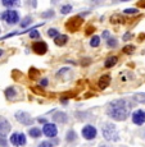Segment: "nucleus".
<instances>
[{
    "mask_svg": "<svg viewBox=\"0 0 145 147\" xmlns=\"http://www.w3.org/2000/svg\"><path fill=\"white\" fill-rule=\"evenodd\" d=\"M28 36H30V38H32V40H39L40 38V33L37 30H35V28H32V30L28 32Z\"/></svg>",
    "mask_w": 145,
    "mask_h": 147,
    "instance_id": "27",
    "label": "nucleus"
},
{
    "mask_svg": "<svg viewBox=\"0 0 145 147\" xmlns=\"http://www.w3.org/2000/svg\"><path fill=\"white\" fill-rule=\"evenodd\" d=\"M16 119L18 120L21 124H23V125H31V124L33 123L32 117H31L28 113L22 111V110H19V111L16 113Z\"/></svg>",
    "mask_w": 145,
    "mask_h": 147,
    "instance_id": "7",
    "label": "nucleus"
},
{
    "mask_svg": "<svg viewBox=\"0 0 145 147\" xmlns=\"http://www.w3.org/2000/svg\"><path fill=\"white\" fill-rule=\"evenodd\" d=\"M100 45V37L99 36H93L90 38V46L91 47H98Z\"/></svg>",
    "mask_w": 145,
    "mask_h": 147,
    "instance_id": "24",
    "label": "nucleus"
},
{
    "mask_svg": "<svg viewBox=\"0 0 145 147\" xmlns=\"http://www.w3.org/2000/svg\"><path fill=\"white\" fill-rule=\"evenodd\" d=\"M55 145H58V140H54V142H52V141H44L37 147H54Z\"/></svg>",
    "mask_w": 145,
    "mask_h": 147,
    "instance_id": "25",
    "label": "nucleus"
},
{
    "mask_svg": "<svg viewBox=\"0 0 145 147\" xmlns=\"http://www.w3.org/2000/svg\"><path fill=\"white\" fill-rule=\"evenodd\" d=\"M91 31L94 32V31H95V27H89V30L86 31V35H90V32H91Z\"/></svg>",
    "mask_w": 145,
    "mask_h": 147,
    "instance_id": "36",
    "label": "nucleus"
},
{
    "mask_svg": "<svg viewBox=\"0 0 145 147\" xmlns=\"http://www.w3.org/2000/svg\"><path fill=\"white\" fill-rule=\"evenodd\" d=\"M99 147H109V146H108V145H106V143H101V145L99 146Z\"/></svg>",
    "mask_w": 145,
    "mask_h": 147,
    "instance_id": "39",
    "label": "nucleus"
},
{
    "mask_svg": "<svg viewBox=\"0 0 145 147\" xmlns=\"http://www.w3.org/2000/svg\"><path fill=\"white\" fill-rule=\"evenodd\" d=\"M53 120H55L57 123H61V124H66L68 121V117L64 111H57L55 114L53 115Z\"/></svg>",
    "mask_w": 145,
    "mask_h": 147,
    "instance_id": "12",
    "label": "nucleus"
},
{
    "mask_svg": "<svg viewBox=\"0 0 145 147\" xmlns=\"http://www.w3.org/2000/svg\"><path fill=\"white\" fill-rule=\"evenodd\" d=\"M82 23H84V18L81 16H76V17L69 18L66 22V28L68 31H71V32H76L82 26Z\"/></svg>",
    "mask_w": 145,
    "mask_h": 147,
    "instance_id": "4",
    "label": "nucleus"
},
{
    "mask_svg": "<svg viewBox=\"0 0 145 147\" xmlns=\"http://www.w3.org/2000/svg\"><path fill=\"white\" fill-rule=\"evenodd\" d=\"M54 17H55V12H54V9H48L46 12L41 13V18H45V19H53Z\"/></svg>",
    "mask_w": 145,
    "mask_h": 147,
    "instance_id": "19",
    "label": "nucleus"
},
{
    "mask_svg": "<svg viewBox=\"0 0 145 147\" xmlns=\"http://www.w3.org/2000/svg\"><path fill=\"white\" fill-rule=\"evenodd\" d=\"M33 7H36V0H33Z\"/></svg>",
    "mask_w": 145,
    "mask_h": 147,
    "instance_id": "41",
    "label": "nucleus"
},
{
    "mask_svg": "<svg viewBox=\"0 0 145 147\" xmlns=\"http://www.w3.org/2000/svg\"><path fill=\"white\" fill-rule=\"evenodd\" d=\"M50 1H52V4H58L61 0H50Z\"/></svg>",
    "mask_w": 145,
    "mask_h": 147,
    "instance_id": "38",
    "label": "nucleus"
},
{
    "mask_svg": "<svg viewBox=\"0 0 145 147\" xmlns=\"http://www.w3.org/2000/svg\"><path fill=\"white\" fill-rule=\"evenodd\" d=\"M42 134L46 136L48 138H54L58 134V128L54 123H45L42 128Z\"/></svg>",
    "mask_w": 145,
    "mask_h": 147,
    "instance_id": "8",
    "label": "nucleus"
},
{
    "mask_svg": "<svg viewBox=\"0 0 145 147\" xmlns=\"http://www.w3.org/2000/svg\"><path fill=\"white\" fill-rule=\"evenodd\" d=\"M36 74H39V72L35 69V68H31V69H30V77H31V80H33Z\"/></svg>",
    "mask_w": 145,
    "mask_h": 147,
    "instance_id": "31",
    "label": "nucleus"
},
{
    "mask_svg": "<svg viewBox=\"0 0 145 147\" xmlns=\"http://www.w3.org/2000/svg\"><path fill=\"white\" fill-rule=\"evenodd\" d=\"M101 134H103V137L107 141H110V142H117V141H119L118 131L113 123H104L101 125Z\"/></svg>",
    "mask_w": 145,
    "mask_h": 147,
    "instance_id": "2",
    "label": "nucleus"
},
{
    "mask_svg": "<svg viewBox=\"0 0 145 147\" xmlns=\"http://www.w3.org/2000/svg\"><path fill=\"white\" fill-rule=\"evenodd\" d=\"M3 53H4V51H3V50H0V56L3 55Z\"/></svg>",
    "mask_w": 145,
    "mask_h": 147,
    "instance_id": "42",
    "label": "nucleus"
},
{
    "mask_svg": "<svg viewBox=\"0 0 145 147\" xmlns=\"http://www.w3.org/2000/svg\"><path fill=\"white\" fill-rule=\"evenodd\" d=\"M118 61V58L117 56H109V58L106 59V61H104V67L106 68H112L113 65H116Z\"/></svg>",
    "mask_w": 145,
    "mask_h": 147,
    "instance_id": "17",
    "label": "nucleus"
},
{
    "mask_svg": "<svg viewBox=\"0 0 145 147\" xmlns=\"http://www.w3.org/2000/svg\"><path fill=\"white\" fill-rule=\"evenodd\" d=\"M119 1H123V3H126V1H130V0H119Z\"/></svg>",
    "mask_w": 145,
    "mask_h": 147,
    "instance_id": "40",
    "label": "nucleus"
},
{
    "mask_svg": "<svg viewBox=\"0 0 145 147\" xmlns=\"http://www.w3.org/2000/svg\"><path fill=\"white\" fill-rule=\"evenodd\" d=\"M32 50H33V53H36L37 55H44V54H46V51H48V45H46V42H44V41L36 40L32 44Z\"/></svg>",
    "mask_w": 145,
    "mask_h": 147,
    "instance_id": "9",
    "label": "nucleus"
},
{
    "mask_svg": "<svg viewBox=\"0 0 145 147\" xmlns=\"http://www.w3.org/2000/svg\"><path fill=\"white\" fill-rule=\"evenodd\" d=\"M132 123L136 124V125H143L145 123V110H136V111H133L132 114Z\"/></svg>",
    "mask_w": 145,
    "mask_h": 147,
    "instance_id": "10",
    "label": "nucleus"
},
{
    "mask_svg": "<svg viewBox=\"0 0 145 147\" xmlns=\"http://www.w3.org/2000/svg\"><path fill=\"white\" fill-rule=\"evenodd\" d=\"M132 37V33H130V32H127V33H125V35H123V40H130V38H131Z\"/></svg>",
    "mask_w": 145,
    "mask_h": 147,
    "instance_id": "34",
    "label": "nucleus"
},
{
    "mask_svg": "<svg viewBox=\"0 0 145 147\" xmlns=\"http://www.w3.org/2000/svg\"><path fill=\"white\" fill-rule=\"evenodd\" d=\"M39 121H40V123H44V124L46 123V120H45L44 118H39Z\"/></svg>",
    "mask_w": 145,
    "mask_h": 147,
    "instance_id": "37",
    "label": "nucleus"
},
{
    "mask_svg": "<svg viewBox=\"0 0 145 147\" xmlns=\"http://www.w3.org/2000/svg\"><path fill=\"white\" fill-rule=\"evenodd\" d=\"M73 10V7L71 4H64L61 7V9H59V12H61V14H63V16H67V14L72 13Z\"/></svg>",
    "mask_w": 145,
    "mask_h": 147,
    "instance_id": "18",
    "label": "nucleus"
},
{
    "mask_svg": "<svg viewBox=\"0 0 145 147\" xmlns=\"http://www.w3.org/2000/svg\"><path fill=\"white\" fill-rule=\"evenodd\" d=\"M133 50H135V46H133V45H127V46L123 47V53L125 54H132Z\"/></svg>",
    "mask_w": 145,
    "mask_h": 147,
    "instance_id": "28",
    "label": "nucleus"
},
{
    "mask_svg": "<svg viewBox=\"0 0 145 147\" xmlns=\"http://www.w3.org/2000/svg\"><path fill=\"white\" fill-rule=\"evenodd\" d=\"M76 138H77V134H76L75 131H68V133L66 136V141L67 142H73V141H76Z\"/></svg>",
    "mask_w": 145,
    "mask_h": 147,
    "instance_id": "23",
    "label": "nucleus"
},
{
    "mask_svg": "<svg viewBox=\"0 0 145 147\" xmlns=\"http://www.w3.org/2000/svg\"><path fill=\"white\" fill-rule=\"evenodd\" d=\"M81 134H82V137H84L85 140L91 141V140H94V138L96 137V134H98V131H96V128L94 125H90V124H87V125H85L84 128H82Z\"/></svg>",
    "mask_w": 145,
    "mask_h": 147,
    "instance_id": "6",
    "label": "nucleus"
},
{
    "mask_svg": "<svg viewBox=\"0 0 145 147\" xmlns=\"http://www.w3.org/2000/svg\"><path fill=\"white\" fill-rule=\"evenodd\" d=\"M42 134V129L40 128H36V127H31L30 129H28V136L32 138H40Z\"/></svg>",
    "mask_w": 145,
    "mask_h": 147,
    "instance_id": "14",
    "label": "nucleus"
},
{
    "mask_svg": "<svg viewBox=\"0 0 145 147\" xmlns=\"http://www.w3.org/2000/svg\"><path fill=\"white\" fill-rule=\"evenodd\" d=\"M1 4L5 8H13V7H18L21 4V0H1Z\"/></svg>",
    "mask_w": 145,
    "mask_h": 147,
    "instance_id": "16",
    "label": "nucleus"
},
{
    "mask_svg": "<svg viewBox=\"0 0 145 147\" xmlns=\"http://www.w3.org/2000/svg\"><path fill=\"white\" fill-rule=\"evenodd\" d=\"M16 95H17V92H16L14 87H9V88H7V91H5V96H7V98H9V100L16 97Z\"/></svg>",
    "mask_w": 145,
    "mask_h": 147,
    "instance_id": "22",
    "label": "nucleus"
},
{
    "mask_svg": "<svg viewBox=\"0 0 145 147\" xmlns=\"http://www.w3.org/2000/svg\"><path fill=\"white\" fill-rule=\"evenodd\" d=\"M0 146L3 147H7V141L3 138V136H0Z\"/></svg>",
    "mask_w": 145,
    "mask_h": 147,
    "instance_id": "33",
    "label": "nucleus"
},
{
    "mask_svg": "<svg viewBox=\"0 0 145 147\" xmlns=\"http://www.w3.org/2000/svg\"><path fill=\"white\" fill-rule=\"evenodd\" d=\"M107 45H108V47H110V49H114V47L118 46V40L116 37H112V36H110V37L107 40Z\"/></svg>",
    "mask_w": 145,
    "mask_h": 147,
    "instance_id": "21",
    "label": "nucleus"
},
{
    "mask_svg": "<svg viewBox=\"0 0 145 147\" xmlns=\"http://www.w3.org/2000/svg\"><path fill=\"white\" fill-rule=\"evenodd\" d=\"M32 23V17H26V18H23L21 22H19V26H21V28H27L30 24Z\"/></svg>",
    "mask_w": 145,
    "mask_h": 147,
    "instance_id": "20",
    "label": "nucleus"
},
{
    "mask_svg": "<svg viewBox=\"0 0 145 147\" xmlns=\"http://www.w3.org/2000/svg\"><path fill=\"white\" fill-rule=\"evenodd\" d=\"M135 98L138 102H141V104H145V94H138L135 95Z\"/></svg>",
    "mask_w": 145,
    "mask_h": 147,
    "instance_id": "29",
    "label": "nucleus"
},
{
    "mask_svg": "<svg viewBox=\"0 0 145 147\" xmlns=\"http://www.w3.org/2000/svg\"><path fill=\"white\" fill-rule=\"evenodd\" d=\"M123 13L125 14H138L139 9H138V8H129V9H125Z\"/></svg>",
    "mask_w": 145,
    "mask_h": 147,
    "instance_id": "30",
    "label": "nucleus"
},
{
    "mask_svg": "<svg viewBox=\"0 0 145 147\" xmlns=\"http://www.w3.org/2000/svg\"><path fill=\"white\" fill-rule=\"evenodd\" d=\"M10 123L5 118H3V117H0V136H7L8 133L10 132Z\"/></svg>",
    "mask_w": 145,
    "mask_h": 147,
    "instance_id": "11",
    "label": "nucleus"
},
{
    "mask_svg": "<svg viewBox=\"0 0 145 147\" xmlns=\"http://www.w3.org/2000/svg\"><path fill=\"white\" fill-rule=\"evenodd\" d=\"M48 83H49V81H48L46 78H44V80H42V81H40V86H42V87L48 86Z\"/></svg>",
    "mask_w": 145,
    "mask_h": 147,
    "instance_id": "35",
    "label": "nucleus"
},
{
    "mask_svg": "<svg viewBox=\"0 0 145 147\" xmlns=\"http://www.w3.org/2000/svg\"><path fill=\"white\" fill-rule=\"evenodd\" d=\"M10 143L13 146H17V147H21V146H25L27 143V140H26V136L22 132H16L10 136Z\"/></svg>",
    "mask_w": 145,
    "mask_h": 147,
    "instance_id": "5",
    "label": "nucleus"
},
{
    "mask_svg": "<svg viewBox=\"0 0 145 147\" xmlns=\"http://www.w3.org/2000/svg\"><path fill=\"white\" fill-rule=\"evenodd\" d=\"M61 35V33H59V31L57 30V28H49V30H48V36H49L50 38H55V37H58V36Z\"/></svg>",
    "mask_w": 145,
    "mask_h": 147,
    "instance_id": "26",
    "label": "nucleus"
},
{
    "mask_svg": "<svg viewBox=\"0 0 145 147\" xmlns=\"http://www.w3.org/2000/svg\"><path fill=\"white\" fill-rule=\"evenodd\" d=\"M107 115L113 120H126L130 115V104L127 102V100H114L112 102L108 104L107 106Z\"/></svg>",
    "mask_w": 145,
    "mask_h": 147,
    "instance_id": "1",
    "label": "nucleus"
},
{
    "mask_svg": "<svg viewBox=\"0 0 145 147\" xmlns=\"http://www.w3.org/2000/svg\"><path fill=\"white\" fill-rule=\"evenodd\" d=\"M110 83V76L109 74H104L99 78V82H98V86L100 90H106Z\"/></svg>",
    "mask_w": 145,
    "mask_h": 147,
    "instance_id": "13",
    "label": "nucleus"
},
{
    "mask_svg": "<svg viewBox=\"0 0 145 147\" xmlns=\"http://www.w3.org/2000/svg\"><path fill=\"white\" fill-rule=\"evenodd\" d=\"M0 19L4 21L5 23H8L9 26H14V24L19 23L21 22V16L17 10L14 9H7L0 14Z\"/></svg>",
    "mask_w": 145,
    "mask_h": 147,
    "instance_id": "3",
    "label": "nucleus"
},
{
    "mask_svg": "<svg viewBox=\"0 0 145 147\" xmlns=\"http://www.w3.org/2000/svg\"><path fill=\"white\" fill-rule=\"evenodd\" d=\"M54 42H55L57 46H64V45L68 42V36L67 35H59L58 37L54 38Z\"/></svg>",
    "mask_w": 145,
    "mask_h": 147,
    "instance_id": "15",
    "label": "nucleus"
},
{
    "mask_svg": "<svg viewBox=\"0 0 145 147\" xmlns=\"http://www.w3.org/2000/svg\"><path fill=\"white\" fill-rule=\"evenodd\" d=\"M101 37H103V38H106V40H108V38L110 37V33H109V31H103V33H101Z\"/></svg>",
    "mask_w": 145,
    "mask_h": 147,
    "instance_id": "32",
    "label": "nucleus"
}]
</instances>
